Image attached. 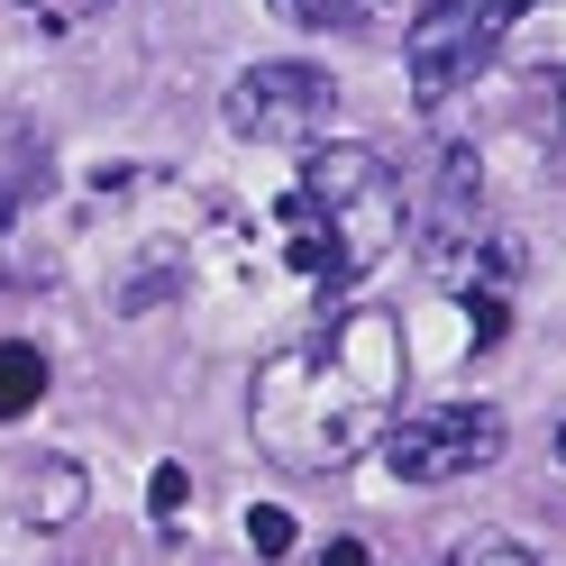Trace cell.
I'll return each instance as SVG.
<instances>
[{
  "mask_svg": "<svg viewBox=\"0 0 566 566\" xmlns=\"http://www.w3.org/2000/svg\"><path fill=\"white\" fill-rule=\"evenodd\" d=\"M402 375H411L402 321L375 302H347L329 321H311L302 338H283L274 357H256L247 430L283 475H338L357 457H375V439L394 430Z\"/></svg>",
  "mask_w": 566,
  "mask_h": 566,
  "instance_id": "6da1fadb",
  "label": "cell"
},
{
  "mask_svg": "<svg viewBox=\"0 0 566 566\" xmlns=\"http://www.w3.org/2000/svg\"><path fill=\"white\" fill-rule=\"evenodd\" d=\"M274 220H283L293 274H311L321 293H357L384 256H402L411 201H402V174L375 147L321 137V147H302V184L274 201Z\"/></svg>",
  "mask_w": 566,
  "mask_h": 566,
  "instance_id": "7a4b0ae2",
  "label": "cell"
},
{
  "mask_svg": "<svg viewBox=\"0 0 566 566\" xmlns=\"http://www.w3.org/2000/svg\"><path fill=\"white\" fill-rule=\"evenodd\" d=\"M503 411L493 402H430V411H394V430L375 439L384 475L402 484H457V475H484L503 457Z\"/></svg>",
  "mask_w": 566,
  "mask_h": 566,
  "instance_id": "3957f363",
  "label": "cell"
},
{
  "mask_svg": "<svg viewBox=\"0 0 566 566\" xmlns=\"http://www.w3.org/2000/svg\"><path fill=\"white\" fill-rule=\"evenodd\" d=\"M338 111V83L302 55H274V64H247V74L220 92V119L247 147H321Z\"/></svg>",
  "mask_w": 566,
  "mask_h": 566,
  "instance_id": "277c9868",
  "label": "cell"
},
{
  "mask_svg": "<svg viewBox=\"0 0 566 566\" xmlns=\"http://www.w3.org/2000/svg\"><path fill=\"white\" fill-rule=\"evenodd\" d=\"M512 19H521V0H430V10L411 19V38H402L411 92H420V101H448V92H467V83L484 74V64L503 55Z\"/></svg>",
  "mask_w": 566,
  "mask_h": 566,
  "instance_id": "5b68a950",
  "label": "cell"
},
{
  "mask_svg": "<svg viewBox=\"0 0 566 566\" xmlns=\"http://www.w3.org/2000/svg\"><path fill=\"white\" fill-rule=\"evenodd\" d=\"M46 165H55V147H46L38 119H0V229L46 192Z\"/></svg>",
  "mask_w": 566,
  "mask_h": 566,
  "instance_id": "8992f818",
  "label": "cell"
},
{
  "mask_svg": "<svg viewBox=\"0 0 566 566\" xmlns=\"http://www.w3.org/2000/svg\"><path fill=\"white\" fill-rule=\"evenodd\" d=\"M83 503H92V475L74 467V457H38V467H28V484H19V521H28V530L83 521Z\"/></svg>",
  "mask_w": 566,
  "mask_h": 566,
  "instance_id": "52a82bcc",
  "label": "cell"
},
{
  "mask_svg": "<svg viewBox=\"0 0 566 566\" xmlns=\"http://www.w3.org/2000/svg\"><path fill=\"white\" fill-rule=\"evenodd\" d=\"M46 402V357L28 338H0V420H28Z\"/></svg>",
  "mask_w": 566,
  "mask_h": 566,
  "instance_id": "ba28073f",
  "label": "cell"
},
{
  "mask_svg": "<svg viewBox=\"0 0 566 566\" xmlns=\"http://www.w3.org/2000/svg\"><path fill=\"white\" fill-rule=\"evenodd\" d=\"M439 566H548L530 539H512V530H467V539H448Z\"/></svg>",
  "mask_w": 566,
  "mask_h": 566,
  "instance_id": "9c48e42d",
  "label": "cell"
},
{
  "mask_svg": "<svg viewBox=\"0 0 566 566\" xmlns=\"http://www.w3.org/2000/svg\"><path fill=\"white\" fill-rule=\"evenodd\" d=\"M147 512H156V530H174L192 512V467H184V457H165V467L147 475Z\"/></svg>",
  "mask_w": 566,
  "mask_h": 566,
  "instance_id": "30bf717a",
  "label": "cell"
},
{
  "mask_svg": "<svg viewBox=\"0 0 566 566\" xmlns=\"http://www.w3.org/2000/svg\"><path fill=\"white\" fill-rule=\"evenodd\" d=\"M247 548H256V566H274L283 548H293V512L283 503H247Z\"/></svg>",
  "mask_w": 566,
  "mask_h": 566,
  "instance_id": "8fae6325",
  "label": "cell"
},
{
  "mask_svg": "<svg viewBox=\"0 0 566 566\" xmlns=\"http://www.w3.org/2000/svg\"><path fill=\"white\" fill-rule=\"evenodd\" d=\"M375 10H384V0H321L311 19H329V28H357V19H375Z\"/></svg>",
  "mask_w": 566,
  "mask_h": 566,
  "instance_id": "7c38bea8",
  "label": "cell"
},
{
  "mask_svg": "<svg viewBox=\"0 0 566 566\" xmlns=\"http://www.w3.org/2000/svg\"><path fill=\"white\" fill-rule=\"evenodd\" d=\"M321 566H375V557H366V539H329V548H321Z\"/></svg>",
  "mask_w": 566,
  "mask_h": 566,
  "instance_id": "4fadbf2b",
  "label": "cell"
},
{
  "mask_svg": "<svg viewBox=\"0 0 566 566\" xmlns=\"http://www.w3.org/2000/svg\"><path fill=\"white\" fill-rule=\"evenodd\" d=\"M283 10H293V19H311V10H321V0H283Z\"/></svg>",
  "mask_w": 566,
  "mask_h": 566,
  "instance_id": "5bb4252c",
  "label": "cell"
},
{
  "mask_svg": "<svg viewBox=\"0 0 566 566\" xmlns=\"http://www.w3.org/2000/svg\"><path fill=\"white\" fill-rule=\"evenodd\" d=\"M557 457H566V420H557Z\"/></svg>",
  "mask_w": 566,
  "mask_h": 566,
  "instance_id": "9a60e30c",
  "label": "cell"
},
{
  "mask_svg": "<svg viewBox=\"0 0 566 566\" xmlns=\"http://www.w3.org/2000/svg\"><path fill=\"white\" fill-rule=\"evenodd\" d=\"M557 92H566V74H557Z\"/></svg>",
  "mask_w": 566,
  "mask_h": 566,
  "instance_id": "2e32d148",
  "label": "cell"
}]
</instances>
